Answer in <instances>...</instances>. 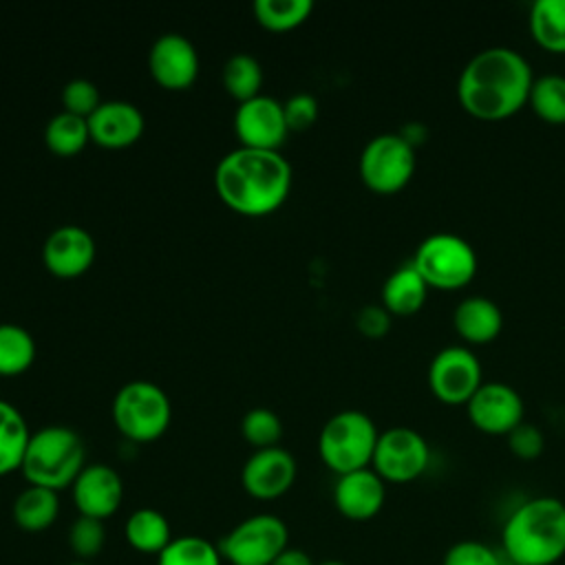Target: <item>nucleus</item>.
<instances>
[{
  "mask_svg": "<svg viewBox=\"0 0 565 565\" xmlns=\"http://www.w3.org/2000/svg\"><path fill=\"white\" fill-rule=\"evenodd\" d=\"M31 430L22 413L7 399H0V475L20 470Z\"/></svg>",
  "mask_w": 565,
  "mask_h": 565,
  "instance_id": "b1692460",
  "label": "nucleus"
},
{
  "mask_svg": "<svg viewBox=\"0 0 565 565\" xmlns=\"http://www.w3.org/2000/svg\"><path fill=\"white\" fill-rule=\"evenodd\" d=\"M271 565H313V561H311V556L305 550L287 547Z\"/></svg>",
  "mask_w": 565,
  "mask_h": 565,
  "instance_id": "58836bf2",
  "label": "nucleus"
},
{
  "mask_svg": "<svg viewBox=\"0 0 565 565\" xmlns=\"http://www.w3.org/2000/svg\"><path fill=\"white\" fill-rule=\"evenodd\" d=\"M505 441H508L510 452L516 459H523V461L539 459L543 455V450H545V435H543V430L536 424L525 422V419L505 435Z\"/></svg>",
  "mask_w": 565,
  "mask_h": 565,
  "instance_id": "c9c22d12",
  "label": "nucleus"
},
{
  "mask_svg": "<svg viewBox=\"0 0 565 565\" xmlns=\"http://www.w3.org/2000/svg\"><path fill=\"white\" fill-rule=\"evenodd\" d=\"M380 430L375 422L355 408L331 415L318 435V455L338 477L371 466Z\"/></svg>",
  "mask_w": 565,
  "mask_h": 565,
  "instance_id": "39448f33",
  "label": "nucleus"
},
{
  "mask_svg": "<svg viewBox=\"0 0 565 565\" xmlns=\"http://www.w3.org/2000/svg\"><path fill=\"white\" fill-rule=\"evenodd\" d=\"M35 358L33 335L13 322H0V375L24 373Z\"/></svg>",
  "mask_w": 565,
  "mask_h": 565,
  "instance_id": "a878e982",
  "label": "nucleus"
},
{
  "mask_svg": "<svg viewBox=\"0 0 565 565\" xmlns=\"http://www.w3.org/2000/svg\"><path fill=\"white\" fill-rule=\"evenodd\" d=\"M90 139L104 148H126L143 132V113L126 99L102 102L88 117Z\"/></svg>",
  "mask_w": 565,
  "mask_h": 565,
  "instance_id": "6ab92c4d",
  "label": "nucleus"
},
{
  "mask_svg": "<svg viewBox=\"0 0 565 565\" xmlns=\"http://www.w3.org/2000/svg\"><path fill=\"white\" fill-rule=\"evenodd\" d=\"M60 514V497L42 486H26L13 501V521L24 532L49 530Z\"/></svg>",
  "mask_w": 565,
  "mask_h": 565,
  "instance_id": "4be33fe9",
  "label": "nucleus"
},
{
  "mask_svg": "<svg viewBox=\"0 0 565 565\" xmlns=\"http://www.w3.org/2000/svg\"><path fill=\"white\" fill-rule=\"evenodd\" d=\"M68 565H93V563H86V561H75V563H68Z\"/></svg>",
  "mask_w": 565,
  "mask_h": 565,
  "instance_id": "a19ab883",
  "label": "nucleus"
},
{
  "mask_svg": "<svg viewBox=\"0 0 565 565\" xmlns=\"http://www.w3.org/2000/svg\"><path fill=\"white\" fill-rule=\"evenodd\" d=\"M157 565H223L218 545L203 536H177L157 556Z\"/></svg>",
  "mask_w": 565,
  "mask_h": 565,
  "instance_id": "c756f323",
  "label": "nucleus"
},
{
  "mask_svg": "<svg viewBox=\"0 0 565 565\" xmlns=\"http://www.w3.org/2000/svg\"><path fill=\"white\" fill-rule=\"evenodd\" d=\"M415 148L399 132H382L366 141L360 154V179L377 194H395L415 172Z\"/></svg>",
  "mask_w": 565,
  "mask_h": 565,
  "instance_id": "1a4fd4ad",
  "label": "nucleus"
},
{
  "mask_svg": "<svg viewBox=\"0 0 565 565\" xmlns=\"http://www.w3.org/2000/svg\"><path fill=\"white\" fill-rule=\"evenodd\" d=\"M386 501L384 479L369 466L340 475L333 486V503L349 521L373 519Z\"/></svg>",
  "mask_w": 565,
  "mask_h": 565,
  "instance_id": "a211bd4d",
  "label": "nucleus"
},
{
  "mask_svg": "<svg viewBox=\"0 0 565 565\" xmlns=\"http://www.w3.org/2000/svg\"><path fill=\"white\" fill-rule=\"evenodd\" d=\"M148 68L154 82L163 88L183 90L199 75V55L185 35L168 31L152 42L148 53Z\"/></svg>",
  "mask_w": 565,
  "mask_h": 565,
  "instance_id": "2eb2a0df",
  "label": "nucleus"
},
{
  "mask_svg": "<svg viewBox=\"0 0 565 565\" xmlns=\"http://www.w3.org/2000/svg\"><path fill=\"white\" fill-rule=\"evenodd\" d=\"M441 565H505V558L483 541L463 539L446 550Z\"/></svg>",
  "mask_w": 565,
  "mask_h": 565,
  "instance_id": "72a5a7b5",
  "label": "nucleus"
},
{
  "mask_svg": "<svg viewBox=\"0 0 565 565\" xmlns=\"http://www.w3.org/2000/svg\"><path fill=\"white\" fill-rule=\"evenodd\" d=\"M428 296V285L413 267V263H404L393 269L382 285V307L391 316H413L417 313Z\"/></svg>",
  "mask_w": 565,
  "mask_h": 565,
  "instance_id": "412c9836",
  "label": "nucleus"
},
{
  "mask_svg": "<svg viewBox=\"0 0 565 565\" xmlns=\"http://www.w3.org/2000/svg\"><path fill=\"white\" fill-rule=\"evenodd\" d=\"M84 459L86 450L82 437L68 426L51 424L31 433L20 470L29 486H42L57 492L73 486L86 466Z\"/></svg>",
  "mask_w": 565,
  "mask_h": 565,
  "instance_id": "20e7f679",
  "label": "nucleus"
},
{
  "mask_svg": "<svg viewBox=\"0 0 565 565\" xmlns=\"http://www.w3.org/2000/svg\"><path fill=\"white\" fill-rule=\"evenodd\" d=\"M256 20L271 31H287L302 24L313 11L311 0H256L254 2Z\"/></svg>",
  "mask_w": 565,
  "mask_h": 565,
  "instance_id": "7c9ffc66",
  "label": "nucleus"
},
{
  "mask_svg": "<svg viewBox=\"0 0 565 565\" xmlns=\"http://www.w3.org/2000/svg\"><path fill=\"white\" fill-rule=\"evenodd\" d=\"M282 113L289 130H305L318 117V99L309 93H296L282 104Z\"/></svg>",
  "mask_w": 565,
  "mask_h": 565,
  "instance_id": "e433bc0d",
  "label": "nucleus"
},
{
  "mask_svg": "<svg viewBox=\"0 0 565 565\" xmlns=\"http://www.w3.org/2000/svg\"><path fill=\"white\" fill-rule=\"evenodd\" d=\"M104 543H106L104 521L79 514L71 523V527H68V547L79 561L90 563V558H95L104 550Z\"/></svg>",
  "mask_w": 565,
  "mask_h": 565,
  "instance_id": "473e14b6",
  "label": "nucleus"
},
{
  "mask_svg": "<svg viewBox=\"0 0 565 565\" xmlns=\"http://www.w3.org/2000/svg\"><path fill=\"white\" fill-rule=\"evenodd\" d=\"M481 384V362L468 347H444L430 360L428 386L444 404L466 406Z\"/></svg>",
  "mask_w": 565,
  "mask_h": 565,
  "instance_id": "9b49d317",
  "label": "nucleus"
},
{
  "mask_svg": "<svg viewBox=\"0 0 565 565\" xmlns=\"http://www.w3.org/2000/svg\"><path fill=\"white\" fill-rule=\"evenodd\" d=\"M126 543L141 554H161L174 539L168 519L152 508L135 510L124 523Z\"/></svg>",
  "mask_w": 565,
  "mask_h": 565,
  "instance_id": "5701e85b",
  "label": "nucleus"
},
{
  "mask_svg": "<svg viewBox=\"0 0 565 565\" xmlns=\"http://www.w3.org/2000/svg\"><path fill=\"white\" fill-rule=\"evenodd\" d=\"M221 79L232 97H236L238 102H247L260 95V84H263L260 62L249 53H234L225 60Z\"/></svg>",
  "mask_w": 565,
  "mask_h": 565,
  "instance_id": "bb28decb",
  "label": "nucleus"
},
{
  "mask_svg": "<svg viewBox=\"0 0 565 565\" xmlns=\"http://www.w3.org/2000/svg\"><path fill=\"white\" fill-rule=\"evenodd\" d=\"M60 97H62V106H64L62 110L86 117V119L102 104L97 86L86 77H73L71 82H66Z\"/></svg>",
  "mask_w": 565,
  "mask_h": 565,
  "instance_id": "f704fd0d",
  "label": "nucleus"
},
{
  "mask_svg": "<svg viewBox=\"0 0 565 565\" xmlns=\"http://www.w3.org/2000/svg\"><path fill=\"white\" fill-rule=\"evenodd\" d=\"M90 139L88 119L60 110L44 126V141L57 154H75Z\"/></svg>",
  "mask_w": 565,
  "mask_h": 565,
  "instance_id": "cd10ccee",
  "label": "nucleus"
},
{
  "mask_svg": "<svg viewBox=\"0 0 565 565\" xmlns=\"http://www.w3.org/2000/svg\"><path fill=\"white\" fill-rule=\"evenodd\" d=\"M170 397L154 382L132 380L115 393V426L132 441H152L161 437L170 424Z\"/></svg>",
  "mask_w": 565,
  "mask_h": 565,
  "instance_id": "0eeeda50",
  "label": "nucleus"
},
{
  "mask_svg": "<svg viewBox=\"0 0 565 565\" xmlns=\"http://www.w3.org/2000/svg\"><path fill=\"white\" fill-rule=\"evenodd\" d=\"M289 530L276 514H252L236 523L216 545L230 565H271L289 545Z\"/></svg>",
  "mask_w": 565,
  "mask_h": 565,
  "instance_id": "6e6552de",
  "label": "nucleus"
},
{
  "mask_svg": "<svg viewBox=\"0 0 565 565\" xmlns=\"http://www.w3.org/2000/svg\"><path fill=\"white\" fill-rule=\"evenodd\" d=\"M430 463L428 441L408 426L382 430L373 450L371 468L384 483H408L419 479Z\"/></svg>",
  "mask_w": 565,
  "mask_h": 565,
  "instance_id": "9d476101",
  "label": "nucleus"
},
{
  "mask_svg": "<svg viewBox=\"0 0 565 565\" xmlns=\"http://www.w3.org/2000/svg\"><path fill=\"white\" fill-rule=\"evenodd\" d=\"M391 313L380 305H366L355 316V327L366 338H384L391 329Z\"/></svg>",
  "mask_w": 565,
  "mask_h": 565,
  "instance_id": "4c0bfd02",
  "label": "nucleus"
},
{
  "mask_svg": "<svg viewBox=\"0 0 565 565\" xmlns=\"http://www.w3.org/2000/svg\"><path fill=\"white\" fill-rule=\"evenodd\" d=\"M241 481L245 492L254 499H278L296 481V459L280 446L258 448L247 457L241 470Z\"/></svg>",
  "mask_w": 565,
  "mask_h": 565,
  "instance_id": "ddd939ff",
  "label": "nucleus"
},
{
  "mask_svg": "<svg viewBox=\"0 0 565 565\" xmlns=\"http://www.w3.org/2000/svg\"><path fill=\"white\" fill-rule=\"evenodd\" d=\"M510 565H554L565 556V503L556 497H532L516 505L501 530Z\"/></svg>",
  "mask_w": 565,
  "mask_h": 565,
  "instance_id": "7ed1b4c3",
  "label": "nucleus"
},
{
  "mask_svg": "<svg viewBox=\"0 0 565 565\" xmlns=\"http://www.w3.org/2000/svg\"><path fill=\"white\" fill-rule=\"evenodd\" d=\"M214 188L234 212L263 216L285 203L291 188V166L278 150L238 146L216 163Z\"/></svg>",
  "mask_w": 565,
  "mask_h": 565,
  "instance_id": "f03ea898",
  "label": "nucleus"
},
{
  "mask_svg": "<svg viewBox=\"0 0 565 565\" xmlns=\"http://www.w3.org/2000/svg\"><path fill=\"white\" fill-rule=\"evenodd\" d=\"M318 565H349V563L338 561V558H329V561H322V563H318Z\"/></svg>",
  "mask_w": 565,
  "mask_h": 565,
  "instance_id": "ea45409f",
  "label": "nucleus"
},
{
  "mask_svg": "<svg viewBox=\"0 0 565 565\" xmlns=\"http://www.w3.org/2000/svg\"><path fill=\"white\" fill-rule=\"evenodd\" d=\"M234 130L241 139V146L278 150L289 132L282 104L269 95H256L247 102H241L234 113Z\"/></svg>",
  "mask_w": 565,
  "mask_h": 565,
  "instance_id": "4468645a",
  "label": "nucleus"
},
{
  "mask_svg": "<svg viewBox=\"0 0 565 565\" xmlns=\"http://www.w3.org/2000/svg\"><path fill=\"white\" fill-rule=\"evenodd\" d=\"M530 33L550 53H565V0H536L530 7Z\"/></svg>",
  "mask_w": 565,
  "mask_h": 565,
  "instance_id": "393cba45",
  "label": "nucleus"
},
{
  "mask_svg": "<svg viewBox=\"0 0 565 565\" xmlns=\"http://www.w3.org/2000/svg\"><path fill=\"white\" fill-rule=\"evenodd\" d=\"M73 503L82 516L108 519L124 499V483L115 468L106 463H88L71 486Z\"/></svg>",
  "mask_w": 565,
  "mask_h": 565,
  "instance_id": "dca6fc26",
  "label": "nucleus"
},
{
  "mask_svg": "<svg viewBox=\"0 0 565 565\" xmlns=\"http://www.w3.org/2000/svg\"><path fill=\"white\" fill-rule=\"evenodd\" d=\"M530 108L539 119L552 126L565 124V75H541L534 77L530 88Z\"/></svg>",
  "mask_w": 565,
  "mask_h": 565,
  "instance_id": "c85d7f7f",
  "label": "nucleus"
},
{
  "mask_svg": "<svg viewBox=\"0 0 565 565\" xmlns=\"http://www.w3.org/2000/svg\"><path fill=\"white\" fill-rule=\"evenodd\" d=\"M95 258V241L88 230L79 225H60L51 230L42 245V260L46 269L62 278L84 274Z\"/></svg>",
  "mask_w": 565,
  "mask_h": 565,
  "instance_id": "f3484780",
  "label": "nucleus"
},
{
  "mask_svg": "<svg viewBox=\"0 0 565 565\" xmlns=\"http://www.w3.org/2000/svg\"><path fill=\"white\" fill-rule=\"evenodd\" d=\"M455 331L470 344H488L503 329L499 305L486 296H468L452 311Z\"/></svg>",
  "mask_w": 565,
  "mask_h": 565,
  "instance_id": "aec40b11",
  "label": "nucleus"
},
{
  "mask_svg": "<svg viewBox=\"0 0 565 565\" xmlns=\"http://www.w3.org/2000/svg\"><path fill=\"white\" fill-rule=\"evenodd\" d=\"M532 84V66L519 51L490 46L472 55L463 66L457 97L468 115L481 121H499L527 106Z\"/></svg>",
  "mask_w": 565,
  "mask_h": 565,
  "instance_id": "f257e3e1",
  "label": "nucleus"
},
{
  "mask_svg": "<svg viewBox=\"0 0 565 565\" xmlns=\"http://www.w3.org/2000/svg\"><path fill=\"white\" fill-rule=\"evenodd\" d=\"M411 263L428 289L455 291L466 287L477 274L475 247L466 238L450 232L426 236L417 245Z\"/></svg>",
  "mask_w": 565,
  "mask_h": 565,
  "instance_id": "423d86ee",
  "label": "nucleus"
},
{
  "mask_svg": "<svg viewBox=\"0 0 565 565\" xmlns=\"http://www.w3.org/2000/svg\"><path fill=\"white\" fill-rule=\"evenodd\" d=\"M470 424L486 435H508L523 422V399L505 382H483L466 404Z\"/></svg>",
  "mask_w": 565,
  "mask_h": 565,
  "instance_id": "f8f14e48",
  "label": "nucleus"
},
{
  "mask_svg": "<svg viewBox=\"0 0 565 565\" xmlns=\"http://www.w3.org/2000/svg\"><path fill=\"white\" fill-rule=\"evenodd\" d=\"M241 433L256 450L269 448V446H278V439L282 435V424L271 408L254 406L243 415Z\"/></svg>",
  "mask_w": 565,
  "mask_h": 565,
  "instance_id": "2f4dec72",
  "label": "nucleus"
}]
</instances>
